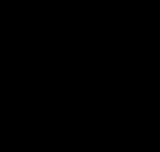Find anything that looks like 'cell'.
I'll use <instances>...</instances> for the list:
<instances>
[]
</instances>
